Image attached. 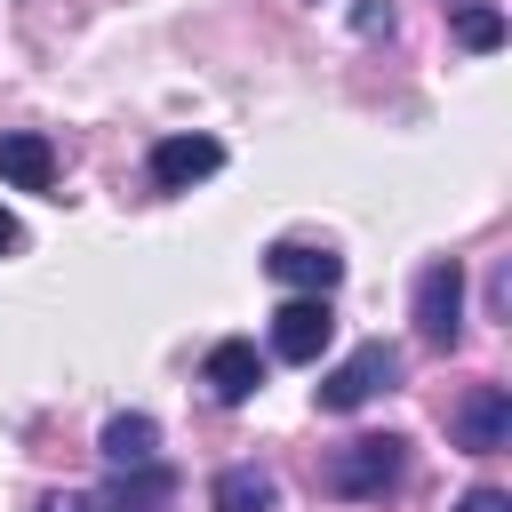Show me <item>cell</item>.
Here are the masks:
<instances>
[{"instance_id":"13","label":"cell","mask_w":512,"mask_h":512,"mask_svg":"<svg viewBox=\"0 0 512 512\" xmlns=\"http://www.w3.org/2000/svg\"><path fill=\"white\" fill-rule=\"evenodd\" d=\"M456 40H464L472 56H488V48H504V16H496V8H464V16H456Z\"/></svg>"},{"instance_id":"15","label":"cell","mask_w":512,"mask_h":512,"mask_svg":"<svg viewBox=\"0 0 512 512\" xmlns=\"http://www.w3.org/2000/svg\"><path fill=\"white\" fill-rule=\"evenodd\" d=\"M40 512H96V504H88L80 488H48V496H40Z\"/></svg>"},{"instance_id":"2","label":"cell","mask_w":512,"mask_h":512,"mask_svg":"<svg viewBox=\"0 0 512 512\" xmlns=\"http://www.w3.org/2000/svg\"><path fill=\"white\" fill-rule=\"evenodd\" d=\"M400 384V352L384 344V336H368V344H352L320 384H312V400H320V416H352V408H368L376 392H392Z\"/></svg>"},{"instance_id":"12","label":"cell","mask_w":512,"mask_h":512,"mask_svg":"<svg viewBox=\"0 0 512 512\" xmlns=\"http://www.w3.org/2000/svg\"><path fill=\"white\" fill-rule=\"evenodd\" d=\"M96 448H104V464H120V472H128V464H152V456H160V424H152L144 408H120V416L96 432Z\"/></svg>"},{"instance_id":"6","label":"cell","mask_w":512,"mask_h":512,"mask_svg":"<svg viewBox=\"0 0 512 512\" xmlns=\"http://www.w3.org/2000/svg\"><path fill=\"white\" fill-rule=\"evenodd\" d=\"M448 440H456L464 456H496V448L512 440V392H504V384H472V392L456 400V416H448Z\"/></svg>"},{"instance_id":"9","label":"cell","mask_w":512,"mask_h":512,"mask_svg":"<svg viewBox=\"0 0 512 512\" xmlns=\"http://www.w3.org/2000/svg\"><path fill=\"white\" fill-rule=\"evenodd\" d=\"M0 184L8 192H48L56 184V144L40 128H8L0 136Z\"/></svg>"},{"instance_id":"10","label":"cell","mask_w":512,"mask_h":512,"mask_svg":"<svg viewBox=\"0 0 512 512\" xmlns=\"http://www.w3.org/2000/svg\"><path fill=\"white\" fill-rule=\"evenodd\" d=\"M88 504H96V512H168V504H176V472H168L160 456H152V464H128V472H120L104 496H88Z\"/></svg>"},{"instance_id":"11","label":"cell","mask_w":512,"mask_h":512,"mask_svg":"<svg viewBox=\"0 0 512 512\" xmlns=\"http://www.w3.org/2000/svg\"><path fill=\"white\" fill-rule=\"evenodd\" d=\"M208 512H280V480L264 464H224L208 480Z\"/></svg>"},{"instance_id":"5","label":"cell","mask_w":512,"mask_h":512,"mask_svg":"<svg viewBox=\"0 0 512 512\" xmlns=\"http://www.w3.org/2000/svg\"><path fill=\"white\" fill-rule=\"evenodd\" d=\"M328 344H336V312H328V296H288V304L272 312V360L312 368Z\"/></svg>"},{"instance_id":"14","label":"cell","mask_w":512,"mask_h":512,"mask_svg":"<svg viewBox=\"0 0 512 512\" xmlns=\"http://www.w3.org/2000/svg\"><path fill=\"white\" fill-rule=\"evenodd\" d=\"M456 512H512V496H504V488H464Z\"/></svg>"},{"instance_id":"16","label":"cell","mask_w":512,"mask_h":512,"mask_svg":"<svg viewBox=\"0 0 512 512\" xmlns=\"http://www.w3.org/2000/svg\"><path fill=\"white\" fill-rule=\"evenodd\" d=\"M8 248H24V224H16L8 208H0V256H8Z\"/></svg>"},{"instance_id":"4","label":"cell","mask_w":512,"mask_h":512,"mask_svg":"<svg viewBox=\"0 0 512 512\" xmlns=\"http://www.w3.org/2000/svg\"><path fill=\"white\" fill-rule=\"evenodd\" d=\"M224 168V144L216 136H160L152 152H144V176H152V192H192V184H208Z\"/></svg>"},{"instance_id":"8","label":"cell","mask_w":512,"mask_h":512,"mask_svg":"<svg viewBox=\"0 0 512 512\" xmlns=\"http://www.w3.org/2000/svg\"><path fill=\"white\" fill-rule=\"evenodd\" d=\"M200 384H208V400L240 408V400H256V384H264V352H256L248 336H224V344H208V360H200Z\"/></svg>"},{"instance_id":"1","label":"cell","mask_w":512,"mask_h":512,"mask_svg":"<svg viewBox=\"0 0 512 512\" xmlns=\"http://www.w3.org/2000/svg\"><path fill=\"white\" fill-rule=\"evenodd\" d=\"M400 480H408V440H400V432H352V440L328 448V464H320V488L344 496V504H376V496H392Z\"/></svg>"},{"instance_id":"3","label":"cell","mask_w":512,"mask_h":512,"mask_svg":"<svg viewBox=\"0 0 512 512\" xmlns=\"http://www.w3.org/2000/svg\"><path fill=\"white\" fill-rule=\"evenodd\" d=\"M416 336H424L432 352H448V344L464 336V264H456V256H432V264L416 272Z\"/></svg>"},{"instance_id":"7","label":"cell","mask_w":512,"mask_h":512,"mask_svg":"<svg viewBox=\"0 0 512 512\" xmlns=\"http://www.w3.org/2000/svg\"><path fill=\"white\" fill-rule=\"evenodd\" d=\"M264 272H272L288 296H328V288L344 280V256H336L328 240H272V248H264Z\"/></svg>"}]
</instances>
